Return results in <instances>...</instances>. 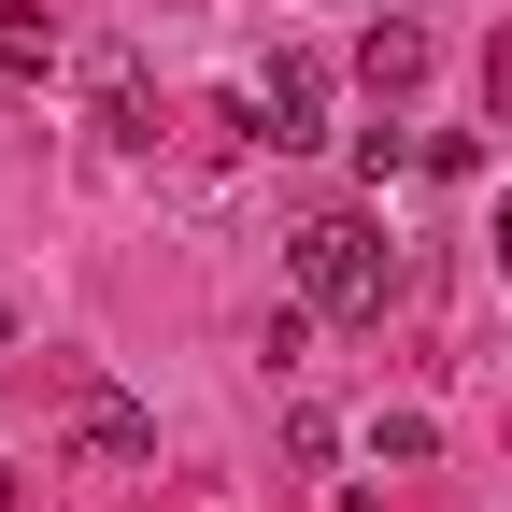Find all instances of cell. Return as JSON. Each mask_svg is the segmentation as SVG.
I'll return each instance as SVG.
<instances>
[{"mask_svg":"<svg viewBox=\"0 0 512 512\" xmlns=\"http://www.w3.org/2000/svg\"><path fill=\"white\" fill-rule=\"evenodd\" d=\"M484 256H498V285H512V200H498V214H484Z\"/></svg>","mask_w":512,"mask_h":512,"instance_id":"52a82bcc","label":"cell"},{"mask_svg":"<svg viewBox=\"0 0 512 512\" xmlns=\"http://www.w3.org/2000/svg\"><path fill=\"white\" fill-rule=\"evenodd\" d=\"M356 72H370V100H413V86H427V29H413V15H384V29L356 43Z\"/></svg>","mask_w":512,"mask_h":512,"instance_id":"277c9868","label":"cell"},{"mask_svg":"<svg viewBox=\"0 0 512 512\" xmlns=\"http://www.w3.org/2000/svg\"><path fill=\"white\" fill-rule=\"evenodd\" d=\"M72 456L86 470H143L157 456V413L128 399V384H72Z\"/></svg>","mask_w":512,"mask_h":512,"instance_id":"7a4b0ae2","label":"cell"},{"mask_svg":"<svg viewBox=\"0 0 512 512\" xmlns=\"http://www.w3.org/2000/svg\"><path fill=\"white\" fill-rule=\"evenodd\" d=\"M285 271H299V299H313V313H384L399 256H384V228H370V214H313Z\"/></svg>","mask_w":512,"mask_h":512,"instance_id":"6da1fadb","label":"cell"},{"mask_svg":"<svg viewBox=\"0 0 512 512\" xmlns=\"http://www.w3.org/2000/svg\"><path fill=\"white\" fill-rule=\"evenodd\" d=\"M370 456H384V470H427L441 427H427V413H370Z\"/></svg>","mask_w":512,"mask_h":512,"instance_id":"5b68a950","label":"cell"},{"mask_svg":"<svg viewBox=\"0 0 512 512\" xmlns=\"http://www.w3.org/2000/svg\"><path fill=\"white\" fill-rule=\"evenodd\" d=\"M242 128L256 143H328V57H271V100H242Z\"/></svg>","mask_w":512,"mask_h":512,"instance_id":"3957f363","label":"cell"},{"mask_svg":"<svg viewBox=\"0 0 512 512\" xmlns=\"http://www.w3.org/2000/svg\"><path fill=\"white\" fill-rule=\"evenodd\" d=\"M0 72H57V29L43 15H0Z\"/></svg>","mask_w":512,"mask_h":512,"instance_id":"8992f818","label":"cell"}]
</instances>
